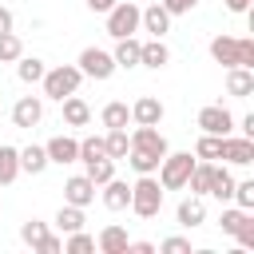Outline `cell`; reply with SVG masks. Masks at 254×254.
Listing matches in <instances>:
<instances>
[{
	"label": "cell",
	"mask_w": 254,
	"mask_h": 254,
	"mask_svg": "<svg viewBox=\"0 0 254 254\" xmlns=\"http://www.w3.org/2000/svg\"><path fill=\"white\" fill-rule=\"evenodd\" d=\"M139 28H143V32H151L155 40H163V36L171 32V12H167L163 4H151V8H143V12H139Z\"/></svg>",
	"instance_id": "4fadbf2b"
},
{
	"label": "cell",
	"mask_w": 254,
	"mask_h": 254,
	"mask_svg": "<svg viewBox=\"0 0 254 254\" xmlns=\"http://www.w3.org/2000/svg\"><path fill=\"white\" fill-rule=\"evenodd\" d=\"M75 67H79L87 79H111V75H115V60H111V52H103V48H83L79 60H75Z\"/></svg>",
	"instance_id": "8992f818"
},
{
	"label": "cell",
	"mask_w": 254,
	"mask_h": 254,
	"mask_svg": "<svg viewBox=\"0 0 254 254\" xmlns=\"http://www.w3.org/2000/svg\"><path fill=\"white\" fill-rule=\"evenodd\" d=\"M127 242H131V238H127V230L111 222V226H103V230H99L95 250H103V254H127Z\"/></svg>",
	"instance_id": "d6986e66"
},
{
	"label": "cell",
	"mask_w": 254,
	"mask_h": 254,
	"mask_svg": "<svg viewBox=\"0 0 254 254\" xmlns=\"http://www.w3.org/2000/svg\"><path fill=\"white\" fill-rule=\"evenodd\" d=\"M87 8L91 12H107V8H115V0H87Z\"/></svg>",
	"instance_id": "bcb514c9"
},
{
	"label": "cell",
	"mask_w": 254,
	"mask_h": 254,
	"mask_svg": "<svg viewBox=\"0 0 254 254\" xmlns=\"http://www.w3.org/2000/svg\"><path fill=\"white\" fill-rule=\"evenodd\" d=\"M234 206H242V210H254V179H242V183H234Z\"/></svg>",
	"instance_id": "d590c367"
},
{
	"label": "cell",
	"mask_w": 254,
	"mask_h": 254,
	"mask_svg": "<svg viewBox=\"0 0 254 254\" xmlns=\"http://www.w3.org/2000/svg\"><path fill=\"white\" fill-rule=\"evenodd\" d=\"M60 103H64V123H67V127H83V123L91 119V107H87L75 91H71L67 99H60Z\"/></svg>",
	"instance_id": "7402d4cb"
},
{
	"label": "cell",
	"mask_w": 254,
	"mask_h": 254,
	"mask_svg": "<svg viewBox=\"0 0 254 254\" xmlns=\"http://www.w3.org/2000/svg\"><path fill=\"white\" fill-rule=\"evenodd\" d=\"M139 44H143V40H135V36L115 40V52H111L115 67H139Z\"/></svg>",
	"instance_id": "ffe728a7"
},
{
	"label": "cell",
	"mask_w": 254,
	"mask_h": 254,
	"mask_svg": "<svg viewBox=\"0 0 254 254\" xmlns=\"http://www.w3.org/2000/svg\"><path fill=\"white\" fill-rule=\"evenodd\" d=\"M64 250L67 254H91L95 250V238L87 230H71V234H64Z\"/></svg>",
	"instance_id": "1f68e13d"
},
{
	"label": "cell",
	"mask_w": 254,
	"mask_h": 254,
	"mask_svg": "<svg viewBox=\"0 0 254 254\" xmlns=\"http://www.w3.org/2000/svg\"><path fill=\"white\" fill-rule=\"evenodd\" d=\"M95 198V183L87 179V175H71L67 183H64V202H71V206H87Z\"/></svg>",
	"instance_id": "2e32d148"
},
{
	"label": "cell",
	"mask_w": 254,
	"mask_h": 254,
	"mask_svg": "<svg viewBox=\"0 0 254 254\" xmlns=\"http://www.w3.org/2000/svg\"><path fill=\"white\" fill-rule=\"evenodd\" d=\"M226 8H230V12H238V16H242V12H250V0H226Z\"/></svg>",
	"instance_id": "f6af8a7d"
},
{
	"label": "cell",
	"mask_w": 254,
	"mask_h": 254,
	"mask_svg": "<svg viewBox=\"0 0 254 254\" xmlns=\"http://www.w3.org/2000/svg\"><path fill=\"white\" fill-rule=\"evenodd\" d=\"M226 95L234 99L254 95V67H226Z\"/></svg>",
	"instance_id": "e0dca14e"
},
{
	"label": "cell",
	"mask_w": 254,
	"mask_h": 254,
	"mask_svg": "<svg viewBox=\"0 0 254 254\" xmlns=\"http://www.w3.org/2000/svg\"><path fill=\"white\" fill-rule=\"evenodd\" d=\"M103 147H107V159H127V151H131L127 127H111V131L103 135Z\"/></svg>",
	"instance_id": "d4e9b609"
},
{
	"label": "cell",
	"mask_w": 254,
	"mask_h": 254,
	"mask_svg": "<svg viewBox=\"0 0 254 254\" xmlns=\"http://www.w3.org/2000/svg\"><path fill=\"white\" fill-rule=\"evenodd\" d=\"M20 56H24L20 36H16V32H4V36H0V64H16Z\"/></svg>",
	"instance_id": "836d02e7"
},
{
	"label": "cell",
	"mask_w": 254,
	"mask_h": 254,
	"mask_svg": "<svg viewBox=\"0 0 254 254\" xmlns=\"http://www.w3.org/2000/svg\"><path fill=\"white\" fill-rule=\"evenodd\" d=\"M198 131H206V135H230L234 131V115L222 103H206L198 111Z\"/></svg>",
	"instance_id": "52a82bcc"
},
{
	"label": "cell",
	"mask_w": 254,
	"mask_h": 254,
	"mask_svg": "<svg viewBox=\"0 0 254 254\" xmlns=\"http://www.w3.org/2000/svg\"><path fill=\"white\" fill-rule=\"evenodd\" d=\"M139 4H131V0H115V8H107L103 16H107V36L111 40H123V36H135L139 32Z\"/></svg>",
	"instance_id": "5b68a950"
},
{
	"label": "cell",
	"mask_w": 254,
	"mask_h": 254,
	"mask_svg": "<svg viewBox=\"0 0 254 254\" xmlns=\"http://www.w3.org/2000/svg\"><path fill=\"white\" fill-rule=\"evenodd\" d=\"M40 119H44V99H40V95H20V99L12 103V123H16V127L32 131Z\"/></svg>",
	"instance_id": "30bf717a"
},
{
	"label": "cell",
	"mask_w": 254,
	"mask_h": 254,
	"mask_svg": "<svg viewBox=\"0 0 254 254\" xmlns=\"http://www.w3.org/2000/svg\"><path fill=\"white\" fill-rule=\"evenodd\" d=\"M12 24H16V20H12V12L0 4V36H4V32H12Z\"/></svg>",
	"instance_id": "7bdbcfd3"
},
{
	"label": "cell",
	"mask_w": 254,
	"mask_h": 254,
	"mask_svg": "<svg viewBox=\"0 0 254 254\" xmlns=\"http://www.w3.org/2000/svg\"><path fill=\"white\" fill-rule=\"evenodd\" d=\"M222 155V135H198V143H194V159H206V163H214Z\"/></svg>",
	"instance_id": "f546056e"
},
{
	"label": "cell",
	"mask_w": 254,
	"mask_h": 254,
	"mask_svg": "<svg viewBox=\"0 0 254 254\" xmlns=\"http://www.w3.org/2000/svg\"><path fill=\"white\" fill-rule=\"evenodd\" d=\"M163 103L155 99V95H139L135 103H131V123H139V127H159L163 123Z\"/></svg>",
	"instance_id": "8fae6325"
},
{
	"label": "cell",
	"mask_w": 254,
	"mask_h": 254,
	"mask_svg": "<svg viewBox=\"0 0 254 254\" xmlns=\"http://www.w3.org/2000/svg\"><path fill=\"white\" fill-rule=\"evenodd\" d=\"M210 60L222 67H254V40L250 36H214Z\"/></svg>",
	"instance_id": "6da1fadb"
},
{
	"label": "cell",
	"mask_w": 254,
	"mask_h": 254,
	"mask_svg": "<svg viewBox=\"0 0 254 254\" xmlns=\"http://www.w3.org/2000/svg\"><path fill=\"white\" fill-rule=\"evenodd\" d=\"M206 194H214L218 202H230V194H234V175H230V167H218L214 163V171H210V190Z\"/></svg>",
	"instance_id": "44dd1931"
},
{
	"label": "cell",
	"mask_w": 254,
	"mask_h": 254,
	"mask_svg": "<svg viewBox=\"0 0 254 254\" xmlns=\"http://www.w3.org/2000/svg\"><path fill=\"white\" fill-rule=\"evenodd\" d=\"M159 4H163L171 16H187V12H194V4H198V0H159Z\"/></svg>",
	"instance_id": "ab89813d"
},
{
	"label": "cell",
	"mask_w": 254,
	"mask_h": 254,
	"mask_svg": "<svg viewBox=\"0 0 254 254\" xmlns=\"http://www.w3.org/2000/svg\"><path fill=\"white\" fill-rule=\"evenodd\" d=\"M127 163H131L135 175H155L159 171V159L155 155H143V151H127Z\"/></svg>",
	"instance_id": "e575fe53"
},
{
	"label": "cell",
	"mask_w": 254,
	"mask_h": 254,
	"mask_svg": "<svg viewBox=\"0 0 254 254\" xmlns=\"http://www.w3.org/2000/svg\"><path fill=\"white\" fill-rule=\"evenodd\" d=\"M127 202H131V183H123V179H107L103 183V206L107 210H127Z\"/></svg>",
	"instance_id": "ac0fdd59"
},
{
	"label": "cell",
	"mask_w": 254,
	"mask_h": 254,
	"mask_svg": "<svg viewBox=\"0 0 254 254\" xmlns=\"http://www.w3.org/2000/svg\"><path fill=\"white\" fill-rule=\"evenodd\" d=\"M175 218H179V226H187V230L202 226V222H206V202H202V194H187V198L179 202Z\"/></svg>",
	"instance_id": "5bb4252c"
},
{
	"label": "cell",
	"mask_w": 254,
	"mask_h": 254,
	"mask_svg": "<svg viewBox=\"0 0 254 254\" xmlns=\"http://www.w3.org/2000/svg\"><path fill=\"white\" fill-rule=\"evenodd\" d=\"M48 234H52V230H48V222H40V218H28V222L20 226V242H28L32 250H40Z\"/></svg>",
	"instance_id": "f1b7e54d"
},
{
	"label": "cell",
	"mask_w": 254,
	"mask_h": 254,
	"mask_svg": "<svg viewBox=\"0 0 254 254\" xmlns=\"http://www.w3.org/2000/svg\"><path fill=\"white\" fill-rule=\"evenodd\" d=\"M83 175H87L95 187H103V183L115 175V159H91V163H83Z\"/></svg>",
	"instance_id": "4dcf8cb0"
},
{
	"label": "cell",
	"mask_w": 254,
	"mask_h": 254,
	"mask_svg": "<svg viewBox=\"0 0 254 254\" xmlns=\"http://www.w3.org/2000/svg\"><path fill=\"white\" fill-rule=\"evenodd\" d=\"M139 64H143V67H151V71H159V67H167V64H171V48H167L163 40H155V36H151V40H143V44H139Z\"/></svg>",
	"instance_id": "9a60e30c"
},
{
	"label": "cell",
	"mask_w": 254,
	"mask_h": 254,
	"mask_svg": "<svg viewBox=\"0 0 254 254\" xmlns=\"http://www.w3.org/2000/svg\"><path fill=\"white\" fill-rule=\"evenodd\" d=\"M20 171H28V175H44V171H48V151L36 147V143L20 147Z\"/></svg>",
	"instance_id": "603a6c76"
},
{
	"label": "cell",
	"mask_w": 254,
	"mask_h": 254,
	"mask_svg": "<svg viewBox=\"0 0 254 254\" xmlns=\"http://www.w3.org/2000/svg\"><path fill=\"white\" fill-rule=\"evenodd\" d=\"M40 250H44V254H60V250H64V238H60V234H48Z\"/></svg>",
	"instance_id": "60d3db41"
},
{
	"label": "cell",
	"mask_w": 254,
	"mask_h": 254,
	"mask_svg": "<svg viewBox=\"0 0 254 254\" xmlns=\"http://www.w3.org/2000/svg\"><path fill=\"white\" fill-rule=\"evenodd\" d=\"M44 151H48V163H60V167L79 163V139H71V135H56V139H48Z\"/></svg>",
	"instance_id": "7c38bea8"
},
{
	"label": "cell",
	"mask_w": 254,
	"mask_h": 254,
	"mask_svg": "<svg viewBox=\"0 0 254 254\" xmlns=\"http://www.w3.org/2000/svg\"><path fill=\"white\" fill-rule=\"evenodd\" d=\"M190 167H194V155L190 151H167L159 159V183H163V190H183Z\"/></svg>",
	"instance_id": "277c9868"
},
{
	"label": "cell",
	"mask_w": 254,
	"mask_h": 254,
	"mask_svg": "<svg viewBox=\"0 0 254 254\" xmlns=\"http://www.w3.org/2000/svg\"><path fill=\"white\" fill-rule=\"evenodd\" d=\"M44 71H48V67H44V60H36V56H20V60H16V75H20L24 83H40Z\"/></svg>",
	"instance_id": "4316f807"
},
{
	"label": "cell",
	"mask_w": 254,
	"mask_h": 254,
	"mask_svg": "<svg viewBox=\"0 0 254 254\" xmlns=\"http://www.w3.org/2000/svg\"><path fill=\"white\" fill-rule=\"evenodd\" d=\"M127 254H155V242H127Z\"/></svg>",
	"instance_id": "b9f144b4"
},
{
	"label": "cell",
	"mask_w": 254,
	"mask_h": 254,
	"mask_svg": "<svg viewBox=\"0 0 254 254\" xmlns=\"http://www.w3.org/2000/svg\"><path fill=\"white\" fill-rule=\"evenodd\" d=\"M218 159H226L230 167H250L254 163V139H246V135H222V155Z\"/></svg>",
	"instance_id": "9c48e42d"
},
{
	"label": "cell",
	"mask_w": 254,
	"mask_h": 254,
	"mask_svg": "<svg viewBox=\"0 0 254 254\" xmlns=\"http://www.w3.org/2000/svg\"><path fill=\"white\" fill-rule=\"evenodd\" d=\"M139 218H155L159 210H163V183L155 179V175H139L135 183H131V202H127Z\"/></svg>",
	"instance_id": "7a4b0ae2"
},
{
	"label": "cell",
	"mask_w": 254,
	"mask_h": 254,
	"mask_svg": "<svg viewBox=\"0 0 254 254\" xmlns=\"http://www.w3.org/2000/svg\"><path fill=\"white\" fill-rule=\"evenodd\" d=\"M99 119H103V127H107V131H111V127H127L131 107H127V103H119V99H111V103L99 111Z\"/></svg>",
	"instance_id": "83f0119b"
},
{
	"label": "cell",
	"mask_w": 254,
	"mask_h": 254,
	"mask_svg": "<svg viewBox=\"0 0 254 254\" xmlns=\"http://www.w3.org/2000/svg\"><path fill=\"white\" fill-rule=\"evenodd\" d=\"M16 175H20V147H0V187H8V183H16Z\"/></svg>",
	"instance_id": "484cf974"
},
{
	"label": "cell",
	"mask_w": 254,
	"mask_h": 254,
	"mask_svg": "<svg viewBox=\"0 0 254 254\" xmlns=\"http://www.w3.org/2000/svg\"><path fill=\"white\" fill-rule=\"evenodd\" d=\"M40 83H44V95H48V99H67L71 91H79L83 71H79L75 64H60V67H48Z\"/></svg>",
	"instance_id": "3957f363"
},
{
	"label": "cell",
	"mask_w": 254,
	"mask_h": 254,
	"mask_svg": "<svg viewBox=\"0 0 254 254\" xmlns=\"http://www.w3.org/2000/svg\"><path fill=\"white\" fill-rule=\"evenodd\" d=\"M159 250H163V254H190V238L171 234V238H163V242H159Z\"/></svg>",
	"instance_id": "f35d334b"
},
{
	"label": "cell",
	"mask_w": 254,
	"mask_h": 254,
	"mask_svg": "<svg viewBox=\"0 0 254 254\" xmlns=\"http://www.w3.org/2000/svg\"><path fill=\"white\" fill-rule=\"evenodd\" d=\"M246 139H254V115H242V127H238Z\"/></svg>",
	"instance_id": "ee69618b"
},
{
	"label": "cell",
	"mask_w": 254,
	"mask_h": 254,
	"mask_svg": "<svg viewBox=\"0 0 254 254\" xmlns=\"http://www.w3.org/2000/svg\"><path fill=\"white\" fill-rule=\"evenodd\" d=\"M83 206H71V202H64L60 210H56V230L60 234H71V230H83Z\"/></svg>",
	"instance_id": "cb8c5ba5"
},
{
	"label": "cell",
	"mask_w": 254,
	"mask_h": 254,
	"mask_svg": "<svg viewBox=\"0 0 254 254\" xmlns=\"http://www.w3.org/2000/svg\"><path fill=\"white\" fill-rule=\"evenodd\" d=\"M131 151H143V155L163 159L171 147H167V135H163L159 127H139V123H135V131H131Z\"/></svg>",
	"instance_id": "ba28073f"
},
{
	"label": "cell",
	"mask_w": 254,
	"mask_h": 254,
	"mask_svg": "<svg viewBox=\"0 0 254 254\" xmlns=\"http://www.w3.org/2000/svg\"><path fill=\"white\" fill-rule=\"evenodd\" d=\"M91 159H107L103 135H87V139H79V163H91Z\"/></svg>",
	"instance_id": "d6a6232c"
},
{
	"label": "cell",
	"mask_w": 254,
	"mask_h": 254,
	"mask_svg": "<svg viewBox=\"0 0 254 254\" xmlns=\"http://www.w3.org/2000/svg\"><path fill=\"white\" fill-rule=\"evenodd\" d=\"M242 218H246V210H242V206H226V210H222V218H218V226H222V234H234Z\"/></svg>",
	"instance_id": "74e56055"
},
{
	"label": "cell",
	"mask_w": 254,
	"mask_h": 254,
	"mask_svg": "<svg viewBox=\"0 0 254 254\" xmlns=\"http://www.w3.org/2000/svg\"><path fill=\"white\" fill-rule=\"evenodd\" d=\"M234 238H238V246H242V250H254V214H250V210H246V218L238 222Z\"/></svg>",
	"instance_id": "8d00e7d4"
}]
</instances>
